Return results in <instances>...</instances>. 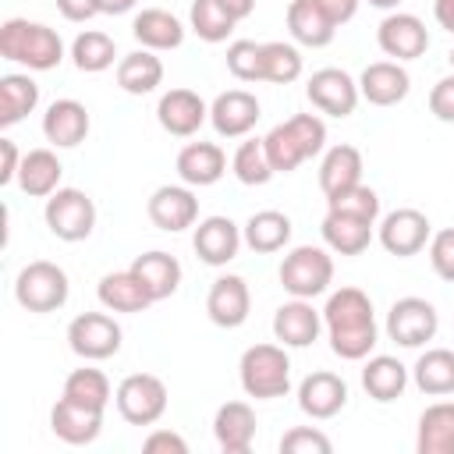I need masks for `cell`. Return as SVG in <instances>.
<instances>
[{
    "label": "cell",
    "mask_w": 454,
    "mask_h": 454,
    "mask_svg": "<svg viewBox=\"0 0 454 454\" xmlns=\"http://www.w3.org/2000/svg\"><path fill=\"white\" fill-rule=\"evenodd\" d=\"M323 326L330 337V348L344 362H362L376 348V316L372 301L362 287H340L323 305Z\"/></svg>",
    "instance_id": "obj_1"
},
{
    "label": "cell",
    "mask_w": 454,
    "mask_h": 454,
    "mask_svg": "<svg viewBox=\"0 0 454 454\" xmlns=\"http://www.w3.org/2000/svg\"><path fill=\"white\" fill-rule=\"evenodd\" d=\"M0 57L11 64H21L28 71H53L64 60V43L43 21L7 18L0 25Z\"/></svg>",
    "instance_id": "obj_2"
},
{
    "label": "cell",
    "mask_w": 454,
    "mask_h": 454,
    "mask_svg": "<svg viewBox=\"0 0 454 454\" xmlns=\"http://www.w3.org/2000/svg\"><path fill=\"white\" fill-rule=\"evenodd\" d=\"M241 390L255 401H273L291 390V358L284 344H252L238 362Z\"/></svg>",
    "instance_id": "obj_3"
},
{
    "label": "cell",
    "mask_w": 454,
    "mask_h": 454,
    "mask_svg": "<svg viewBox=\"0 0 454 454\" xmlns=\"http://www.w3.org/2000/svg\"><path fill=\"white\" fill-rule=\"evenodd\" d=\"M280 284L291 298H316L333 284V255L319 245H298L280 262Z\"/></svg>",
    "instance_id": "obj_4"
},
{
    "label": "cell",
    "mask_w": 454,
    "mask_h": 454,
    "mask_svg": "<svg viewBox=\"0 0 454 454\" xmlns=\"http://www.w3.org/2000/svg\"><path fill=\"white\" fill-rule=\"evenodd\" d=\"M67 294H71L67 273L50 259H32L28 266H21L14 280V298L28 312H57L64 309Z\"/></svg>",
    "instance_id": "obj_5"
},
{
    "label": "cell",
    "mask_w": 454,
    "mask_h": 454,
    "mask_svg": "<svg viewBox=\"0 0 454 454\" xmlns=\"http://www.w3.org/2000/svg\"><path fill=\"white\" fill-rule=\"evenodd\" d=\"M43 220H46L53 238L74 245V241H85L92 234V227H96V202L82 188H57L46 199Z\"/></svg>",
    "instance_id": "obj_6"
},
{
    "label": "cell",
    "mask_w": 454,
    "mask_h": 454,
    "mask_svg": "<svg viewBox=\"0 0 454 454\" xmlns=\"http://www.w3.org/2000/svg\"><path fill=\"white\" fill-rule=\"evenodd\" d=\"M117 411L131 426H153L167 411V383L153 372H131L114 390Z\"/></svg>",
    "instance_id": "obj_7"
},
{
    "label": "cell",
    "mask_w": 454,
    "mask_h": 454,
    "mask_svg": "<svg viewBox=\"0 0 454 454\" xmlns=\"http://www.w3.org/2000/svg\"><path fill=\"white\" fill-rule=\"evenodd\" d=\"M436 330H440V316L426 298H415V294L397 298L387 312V337L401 348H422L436 337Z\"/></svg>",
    "instance_id": "obj_8"
},
{
    "label": "cell",
    "mask_w": 454,
    "mask_h": 454,
    "mask_svg": "<svg viewBox=\"0 0 454 454\" xmlns=\"http://www.w3.org/2000/svg\"><path fill=\"white\" fill-rule=\"evenodd\" d=\"M121 326L114 316L106 312H82L71 319L67 326V344L78 358L85 362H103V358H114L121 351Z\"/></svg>",
    "instance_id": "obj_9"
},
{
    "label": "cell",
    "mask_w": 454,
    "mask_h": 454,
    "mask_svg": "<svg viewBox=\"0 0 454 454\" xmlns=\"http://www.w3.org/2000/svg\"><path fill=\"white\" fill-rule=\"evenodd\" d=\"M376 238H380V245H383L390 255L408 259V255H419V252L429 245L433 223H429V216H426L422 209L401 206V209H390V213L380 220Z\"/></svg>",
    "instance_id": "obj_10"
},
{
    "label": "cell",
    "mask_w": 454,
    "mask_h": 454,
    "mask_svg": "<svg viewBox=\"0 0 454 454\" xmlns=\"http://www.w3.org/2000/svg\"><path fill=\"white\" fill-rule=\"evenodd\" d=\"M305 96L326 117H351L355 106H358V99H362L358 82L348 71H340V67H319V71H312V78L305 85Z\"/></svg>",
    "instance_id": "obj_11"
},
{
    "label": "cell",
    "mask_w": 454,
    "mask_h": 454,
    "mask_svg": "<svg viewBox=\"0 0 454 454\" xmlns=\"http://www.w3.org/2000/svg\"><path fill=\"white\" fill-rule=\"evenodd\" d=\"M145 213H149L153 227L177 234V231H188L199 223V199H195L192 184H160L149 195Z\"/></svg>",
    "instance_id": "obj_12"
},
{
    "label": "cell",
    "mask_w": 454,
    "mask_h": 454,
    "mask_svg": "<svg viewBox=\"0 0 454 454\" xmlns=\"http://www.w3.org/2000/svg\"><path fill=\"white\" fill-rule=\"evenodd\" d=\"M376 43L394 60H419L429 50V32H426L422 18L404 14V11H390L376 25Z\"/></svg>",
    "instance_id": "obj_13"
},
{
    "label": "cell",
    "mask_w": 454,
    "mask_h": 454,
    "mask_svg": "<svg viewBox=\"0 0 454 454\" xmlns=\"http://www.w3.org/2000/svg\"><path fill=\"white\" fill-rule=\"evenodd\" d=\"M156 121L167 135L174 138H192L206 121H209V106L199 92L192 89H170L160 96L156 103Z\"/></svg>",
    "instance_id": "obj_14"
},
{
    "label": "cell",
    "mask_w": 454,
    "mask_h": 454,
    "mask_svg": "<svg viewBox=\"0 0 454 454\" xmlns=\"http://www.w3.org/2000/svg\"><path fill=\"white\" fill-rule=\"evenodd\" d=\"M252 312V291L238 273H223L209 284L206 294V316L223 326V330H238Z\"/></svg>",
    "instance_id": "obj_15"
},
{
    "label": "cell",
    "mask_w": 454,
    "mask_h": 454,
    "mask_svg": "<svg viewBox=\"0 0 454 454\" xmlns=\"http://www.w3.org/2000/svg\"><path fill=\"white\" fill-rule=\"evenodd\" d=\"M241 227L231 216H206L192 234V248L206 266H227L241 248Z\"/></svg>",
    "instance_id": "obj_16"
},
{
    "label": "cell",
    "mask_w": 454,
    "mask_h": 454,
    "mask_svg": "<svg viewBox=\"0 0 454 454\" xmlns=\"http://www.w3.org/2000/svg\"><path fill=\"white\" fill-rule=\"evenodd\" d=\"M259 121V99L248 89H227L209 103V124L223 138H241Z\"/></svg>",
    "instance_id": "obj_17"
},
{
    "label": "cell",
    "mask_w": 454,
    "mask_h": 454,
    "mask_svg": "<svg viewBox=\"0 0 454 454\" xmlns=\"http://www.w3.org/2000/svg\"><path fill=\"white\" fill-rule=\"evenodd\" d=\"M323 330V312L312 309V298H291L273 312V337L284 348H309Z\"/></svg>",
    "instance_id": "obj_18"
},
{
    "label": "cell",
    "mask_w": 454,
    "mask_h": 454,
    "mask_svg": "<svg viewBox=\"0 0 454 454\" xmlns=\"http://www.w3.org/2000/svg\"><path fill=\"white\" fill-rule=\"evenodd\" d=\"M344 404H348V383L330 369H316L298 383V408L309 419H333Z\"/></svg>",
    "instance_id": "obj_19"
},
{
    "label": "cell",
    "mask_w": 454,
    "mask_h": 454,
    "mask_svg": "<svg viewBox=\"0 0 454 454\" xmlns=\"http://www.w3.org/2000/svg\"><path fill=\"white\" fill-rule=\"evenodd\" d=\"M408 89H411V78L401 67V60H376V64H365V71L358 74V92L372 106H397L408 96Z\"/></svg>",
    "instance_id": "obj_20"
},
{
    "label": "cell",
    "mask_w": 454,
    "mask_h": 454,
    "mask_svg": "<svg viewBox=\"0 0 454 454\" xmlns=\"http://www.w3.org/2000/svg\"><path fill=\"white\" fill-rule=\"evenodd\" d=\"M89 128H92L89 110H85V103H78V99H53V103L46 106V114H43V135H46V142L57 145V149H74V145H82L85 135H89Z\"/></svg>",
    "instance_id": "obj_21"
},
{
    "label": "cell",
    "mask_w": 454,
    "mask_h": 454,
    "mask_svg": "<svg viewBox=\"0 0 454 454\" xmlns=\"http://www.w3.org/2000/svg\"><path fill=\"white\" fill-rule=\"evenodd\" d=\"M213 436L223 454H248L255 440V411L248 401H227L213 415Z\"/></svg>",
    "instance_id": "obj_22"
},
{
    "label": "cell",
    "mask_w": 454,
    "mask_h": 454,
    "mask_svg": "<svg viewBox=\"0 0 454 454\" xmlns=\"http://www.w3.org/2000/svg\"><path fill=\"white\" fill-rule=\"evenodd\" d=\"M50 429H53L57 440H64V443H71V447H85V443H92V440L99 436V429H103V411L60 397V401L50 408Z\"/></svg>",
    "instance_id": "obj_23"
},
{
    "label": "cell",
    "mask_w": 454,
    "mask_h": 454,
    "mask_svg": "<svg viewBox=\"0 0 454 454\" xmlns=\"http://www.w3.org/2000/svg\"><path fill=\"white\" fill-rule=\"evenodd\" d=\"M227 174V153L216 142H188L177 153V177L192 188H209Z\"/></svg>",
    "instance_id": "obj_24"
},
{
    "label": "cell",
    "mask_w": 454,
    "mask_h": 454,
    "mask_svg": "<svg viewBox=\"0 0 454 454\" xmlns=\"http://www.w3.org/2000/svg\"><path fill=\"white\" fill-rule=\"evenodd\" d=\"M372 220H362V216H351V213H340V209H326L323 223H319V234L326 241L330 252L337 255H362L372 241Z\"/></svg>",
    "instance_id": "obj_25"
},
{
    "label": "cell",
    "mask_w": 454,
    "mask_h": 454,
    "mask_svg": "<svg viewBox=\"0 0 454 454\" xmlns=\"http://www.w3.org/2000/svg\"><path fill=\"white\" fill-rule=\"evenodd\" d=\"M99 294V305L106 312H145L153 305V294L149 287L142 284V277L128 266V270H117V273H106L96 287Z\"/></svg>",
    "instance_id": "obj_26"
},
{
    "label": "cell",
    "mask_w": 454,
    "mask_h": 454,
    "mask_svg": "<svg viewBox=\"0 0 454 454\" xmlns=\"http://www.w3.org/2000/svg\"><path fill=\"white\" fill-rule=\"evenodd\" d=\"M131 35L145 50L163 53V50H177L184 43V25H181V18H174L163 7H142L131 21Z\"/></svg>",
    "instance_id": "obj_27"
},
{
    "label": "cell",
    "mask_w": 454,
    "mask_h": 454,
    "mask_svg": "<svg viewBox=\"0 0 454 454\" xmlns=\"http://www.w3.org/2000/svg\"><path fill=\"white\" fill-rule=\"evenodd\" d=\"M362 170H365L362 167V153L355 145H344V142L330 145L323 163H319V188H323V195L333 199V195L362 184Z\"/></svg>",
    "instance_id": "obj_28"
},
{
    "label": "cell",
    "mask_w": 454,
    "mask_h": 454,
    "mask_svg": "<svg viewBox=\"0 0 454 454\" xmlns=\"http://www.w3.org/2000/svg\"><path fill=\"white\" fill-rule=\"evenodd\" d=\"M287 32H291L294 43L319 50V46L333 43L337 25L326 18V11L316 0H291L287 4Z\"/></svg>",
    "instance_id": "obj_29"
},
{
    "label": "cell",
    "mask_w": 454,
    "mask_h": 454,
    "mask_svg": "<svg viewBox=\"0 0 454 454\" xmlns=\"http://www.w3.org/2000/svg\"><path fill=\"white\" fill-rule=\"evenodd\" d=\"M419 454H454V401H436L419 415Z\"/></svg>",
    "instance_id": "obj_30"
},
{
    "label": "cell",
    "mask_w": 454,
    "mask_h": 454,
    "mask_svg": "<svg viewBox=\"0 0 454 454\" xmlns=\"http://www.w3.org/2000/svg\"><path fill=\"white\" fill-rule=\"evenodd\" d=\"M163 82V60L156 57V50H131L117 60V85L128 96H149L156 92V85Z\"/></svg>",
    "instance_id": "obj_31"
},
{
    "label": "cell",
    "mask_w": 454,
    "mask_h": 454,
    "mask_svg": "<svg viewBox=\"0 0 454 454\" xmlns=\"http://www.w3.org/2000/svg\"><path fill=\"white\" fill-rule=\"evenodd\" d=\"M60 174L64 167L53 149H28L18 170V188L32 199H50L60 188Z\"/></svg>",
    "instance_id": "obj_32"
},
{
    "label": "cell",
    "mask_w": 454,
    "mask_h": 454,
    "mask_svg": "<svg viewBox=\"0 0 454 454\" xmlns=\"http://www.w3.org/2000/svg\"><path fill=\"white\" fill-rule=\"evenodd\" d=\"M241 238L252 252L259 255H270V252H280L287 241H291V216L280 213V209H259L245 220L241 227Z\"/></svg>",
    "instance_id": "obj_33"
},
{
    "label": "cell",
    "mask_w": 454,
    "mask_h": 454,
    "mask_svg": "<svg viewBox=\"0 0 454 454\" xmlns=\"http://www.w3.org/2000/svg\"><path fill=\"white\" fill-rule=\"evenodd\" d=\"M131 270L142 277V284L149 287L153 301H163L181 287V262L170 252H160V248L142 252V255H135Z\"/></svg>",
    "instance_id": "obj_34"
},
{
    "label": "cell",
    "mask_w": 454,
    "mask_h": 454,
    "mask_svg": "<svg viewBox=\"0 0 454 454\" xmlns=\"http://www.w3.org/2000/svg\"><path fill=\"white\" fill-rule=\"evenodd\" d=\"M362 387L372 401L387 404V401H397L408 387V369L394 358V355H372L365 365H362Z\"/></svg>",
    "instance_id": "obj_35"
},
{
    "label": "cell",
    "mask_w": 454,
    "mask_h": 454,
    "mask_svg": "<svg viewBox=\"0 0 454 454\" xmlns=\"http://www.w3.org/2000/svg\"><path fill=\"white\" fill-rule=\"evenodd\" d=\"M411 380L429 397L454 394V351L450 348H426L411 365Z\"/></svg>",
    "instance_id": "obj_36"
},
{
    "label": "cell",
    "mask_w": 454,
    "mask_h": 454,
    "mask_svg": "<svg viewBox=\"0 0 454 454\" xmlns=\"http://www.w3.org/2000/svg\"><path fill=\"white\" fill-rule=\"evenodd\" d=\"M39 106V85L28 74H4L0 78V128H14Z\"/></svg>",
    "instance_id": "obj_37"
},
{
    "label": "cell",
    "mask_w": 454,
    "mask_h": 454,
    "mask_svg": "<svg viewBox=\"0 0 454 454\" xmlns=\"http://www.w3.org/2000/svg\"><path fill=\"white\" fill-rule=\"evenodd\" d=\"M71 60H74L78 71H85V74H99V71L114 67V60H117V46H114V39H110L106 32L85 28V32H78L74 43H71Z\"/></svg>",
    "instance_id": "obj_38"
},
{
    "label": "cell",
    "mask_w": 454,
    "mask_h": 454,
    "mask_svg": "<svg viewBox=\"0 0 454 454\" xmlns=\"http://www.w3.org/2000/svg\"><path fill=\"white\" fill-rule=\"evenodd\" d=\"M60 397H67V401H74V404H85V408H96V411H106V404H110V380H106V372H99V369H74V372H67V380H64V394Z\"/></svg>",
    "instance_id": "obj_39"
},
{
    "label": "cell",
    "mask_w": 454,
    "mask_h": 454,
    "mask_svg": "<svg viewBox=\"0 0 454 454\" xmlns=\"http://www.w3.org/2000/svg\"><path fill=\"white\" fill-rule=\"evenodd\" d=\"M188 25L192 32L202 39V43H223L238 18L220 4V0H192V11H188Z\"/></svg>",
    "instance_id": "obj_40"
},
{
    "label": "cell",
    "mask_w": 454,
    "mask_h": 454,
    "mask_svg": "<svg viewBox=\"0 0 454 454\" xmlns=\"http://www.w3.org/2000/svg\"><path fill=\"white\" fill-rule=\"evenodd\" d=\"M301 74V53L291 43H262V82L273 85H291Z\"/></svg>",
    "instance_id": "obj_41"
},
{
    "label": "cell",
    "mask_w": 454,
    "mask_h": 454,
    "mask_svg": "<svg viewBox=\"0 0 454 454\" xmlns=\"http://www.w3.org/2000/svg\"><path fill=\"white\" fill-rule=\"evenodd\" d=\"M262 149H266V160H270L273 174H291V170H298V163H305V153H301V145L294 142L287 121L273 124V128L262 135Z\"/></svg>",
    "instance_id": "obj_42"
},
{
    "label": "cell",
    "mask_w": 454,
    "mask_h": 454,
    "mask_svg": "<svg viewBox=\"0 0 454 454\" xmlns=\"http://www.w3.org/2000/svg\"><path fill=\"white\" fill-rule=\"evenodd\" d=\"M231 170H234V177H238L241 184H248V188L266 184V181L273 177V167H270V160H266L262 138H248V142H241L238 153H234V160H231Z\"/></svg>",
    "instance_id": "obj_43"
},
{
    "label": "cell",
    "mask_w": 454,
    "mask_h": 454,
    "mask_svg": "<svg viewBox=\"0 0 454 454\" xmlns=\"http://www.w3.org/2000/svg\"><path fill=\"white\" fill-rule=\"evenodd\" d=\"M227 71L238 82H262V43L234 39L227 46Z\"/></svg>",
    "instance_id": "obj_44"
},
{
    "label": "cell",
    "mask_w": 454,
    "mask_h": 454,
    "mask_svg": "<svg viewBox=\"0 0 454 454\" xmlns=\"http://www.w3.org/2000/svg\"><path fill=\"white\" fill-rule=\"evenodd\" d=\"M326 209H340V213H351V216H362V220H372L380 216V195L369 188V184H355L333 199H326Z\"/></svg>",
    "instance_id": "obj_45"
},
{
    "label": "cell",
    "mask_w": 454,
    "mask_h": 454,
    "mask_svg": "<svg viewBox=\"0 0 454 454\" xmlns=\"http://www.w3.org/2000/svg\"><path fill=\"white\" fill-rule=\"evenodd\" d=\"M287 128H291L294 142L301 145L305 160H312V156L323 153V145H326V124H323V117H316V114H294V117H287Z\"/></svg>",
    "instance_id": "obj_46"
},
{
    "label": "cell",
    "mask_w": 454,
    "mask_h": 454,
    "mask_svg": "<svg viewBox=\"0 0 454 454\" xmlns=\"http://www.w3.org/2000/svg\"><path fill=\"white\" fill-rule=\"evenodd\" d=\"M330 450H333L330 436L312 426H294L280 436V454H330Z\"/></svg>",
    "instance_id": "obj_47"
},
{
    "label": "cell",
    "mask_w": 454,
    "mask_h": 454,
    "mask_svg": "<svg viewBox=\"0 0 454 454\" xmlns=\"http://www.w3.org/2000/svg\"><path fill=\"white\" fill-rule=\"evenodd\" d=\"M429 266L440 280L454 284V227H443L429 238Z\"/></svg>",
    "instance_id": "obj_48"
},
{
    "label": "cell",
    "mask_w": 454,
    "mask_h": 454,
    "mask_svg": "<svg viewBox=\"0 0 454 454\" xmlns=\"http://www.w3.org/2000/svg\"><path fill=\"white\" fill-rule=\"evenodd\" d=\"M429 114L443 124H454V74L440 78L433 89H429Z\"/></svg>",
    "instance_id": "obj_49"
},
{
    "label": "cell",
    "mask_w": 454,
    "mask_h": 454,
    "mask_svg": "<svg viewBox=\"0 0 454 454\" xmlns=\"http://www.w3.org/2000/svg\"><path fill=\"white\" fill-rule=\"evenodd\" d=\"M142 447H145V454H188V440L170 429H153Z\"/></svg>",
    "instance_id": "obj_50"
},
{
    "label": "cell",
    "mask_w": 454,
    "mask_h": 454,
    "mask_svg": "<svg viewBox=\"0 0 454 454\" xmlns=\"http://www.w3.org/2000/svg\"><path fill=\"white\" fill-rule=\"evenodd\" d=\"M21 160H25V153H21V149H18L11 138H0V184H11V181H18Z\"/></svg>",
    "instance_id": "obj_51"
},
{
    "label": "cell",
    "mask_w": 454,
    "mask_h": 454,
    "mask_svg": "<svg viewBox=\"0 0 454 454\" xmlns=\"http://www.w3.org/2000/svg\"><path fill=\"white\" fill-rule=\"evenodd\" d=\"M57 11H60L67 21H89V18L103 14V11H99V0H57Z\"/></svg>",
    "instance_id": "obj_52"
},
{
    "label": "cell",
    "mask_w": 454,
    "mask_h": 454,
    "mask_svg": "<svg viewBox=\"0 0 454 454\" xmlns=\"http://www.w3.org/2000/svg\"><path fill=\"white\" fill-rule=\"evenodd\" d=\"M316 4L326 11V18L333 25H344V21H351L358 14V0H316Z\"/></svg>",
    "instance_id": "obj_53"
},
{
    "label": "cell",
    "mask_w": 454,
    "mask_h": 454,
    "mask_svg": "<svg viewBox=\"0 0 454 454\" xmlns=\"http://www.w3.org/2000/svg\"><path fill=\"white\" fill-rule=\"evenodd\" d=\"M433 18L440 28H447L454 35V0H433Z\"/></svg>",
    "instance_id": "obj_54"
},
{
    "label": "cell",
    "mask_w": 454,
    "mask_h": 454,
    "mask_svg": "<svg viewBox=\"0 0 454 454\" xmlns=\"http://www.w3.org/2000/svg\"><path fill=\"white\" fill-rule=\"evenodd\" d=\"M220 4H223L238 21H245V18L255 11V0H220Z\"/></svg>",
    "instance_id": "obj_55"
},
{
    "label": "cell",
    "mask_w": 454,
    "mask_h": 454,
    "mask_svg": "<svg viewBox=\"0 0 454 454\" xmlns=\"http://www.w3.org/2000/svg\"><path fill=\"white\" fill-rule=\"evenodd\" d=\"M138 0H99V11L103 14H128Z\"/></svg>",
    "instance_id": "obj_56"
},
{
    "label": "cell",
    "mask_w": 454,
    "mask_h": 454,
    "mask_svg": "<svg viewBox=\"0 0 454 454\" xmlns=\"http://www.w3.org/2000/svg\"><path fill=\"white\" fill-rule=\"evenodd\" d=\"M369 4H372V7H380V11H394L401 0H369Z\"/></svg>",
    "instance_id": "obj_57"
},
{
    "label": "cell",
    "mask_w": 454,
    "mask_h": 454,
    "mask_svg": "<svg viewBox=\"0 0 454 454\" xmlns=\"http://www.w3.org/2000/svg\"><path fill=\"white\" fill-rule=\"evenodd\" d=\"M447 60H450V67H454V46H450V53H447Z\"/></svg>",
    "instance_id": "obj_58"
}]
</instances>
